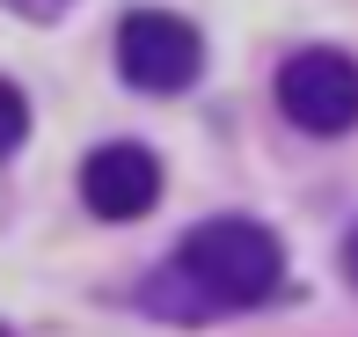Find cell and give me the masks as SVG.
<instances>
[{"label": "cell", "mask_w": 358, "mask_h": 337, "mask_svg": "<svg viewBox=\"0 0 358 337\" xmlns=\"http://www.w3.org/2000/svg\"><path fill=\"white\" fill-rule=\"evenodd\" d=\"M285 279V249L264 220L249 213H220L198 220V228L176 242V256L161 271L139 279V308L161 315V323H213V315H241V308H264Z\"/></svg>", "instance_id": "cell-1"}, {"label": "cell", "mask_w": 358, "mask_h": 337, "mask_svg": "<svg viewBox=\"0 0 358 337\" xmlns=\"http://www.w3.org/2000/svg\"><path fill=\"white\" fill-rule=\"evenodd\" d=\"M117 74L146 95H183L205 74V37L169 8H132L117 22Z\"/></svg>", "instance_id": "cell-2"}, {"label": "cell", "mask_w": 358, "mask_h": 337, "mask_svg": "<svg viewBox=\"0 0 358 337\" xmlns=\"http://www.w3.org/2000/svg\"><path fill=\"white\" fill-rule=\"evenodd\" d=\"M278 110L300 132L336 139L358 125V59L336 52V44H307L278 67Z\"/></svg>", "instance_id": "cell-3"}, {"label": "cell", "mask_w": 358, "mask_h": 337, "mask_svg": "<svg viewBox=\"0 0 358 337\" xmlns=\"http://www.w3.org/2000/svg\"><path fill=\"white\" fill-rule=\"evenodd\" d=\"M80 198H88L95 220H139L161 198V162L139 139H110V147H95L80 162Z\"/></svg>", "instance_id": "cell-4"}, {"label": "cell", "mask_w": 358, "mask_h": 337, "mask_svg": "<svg viewBox=\"0 0 358 337\" xmlns=\"http://www.w3.org/2000/svg\"><path fill=\"white\" fill-rule=\"evenodd\" d=\"M22 139H29V103H22V88H15V81H0V162H8Z\"/></svg>", "instance_id": "cell-5"}, {"label": "cell", "mask_w": 358, "mask_h": 337, "mask_svg": "<svg viewBox=\"0 0 358 337\" xmlns=\"http://www.w3.org/2000/svg\"><path fill=\"white\" fill-rule=\"evenodd\" d=\"M8 8H15V15H29V22H52L66 0H8Z\"/></svg>", "instance_id": "cell-6"}, {"label": "cell", "mask_w": 358, "mask_h": 337, "mask_svg": "<svg viewBox=\"0 0 358 337\" xmlns=\"http://www.w3.org/2000/svg\"><path fill=\"white\" fill-rule=\"evenodd\" d=\"M344 279H351V286H358V228H351V235H344Z\"/></svg>", "instance_id": "cell-7"}, {"label": "cell", "mask_w": 358, "mask_h": 337, "mask_svg": "<svg viewBox=\"0 0 358 337\" xmlns=\"http://www.w3.org/2000/svg\"><path fill=\"white\" fill-rule=\"evenodd\" d=\"M0 337H8V330H0Z\"/></svg>", "instance_id": "cell-8"}]
</instances>
